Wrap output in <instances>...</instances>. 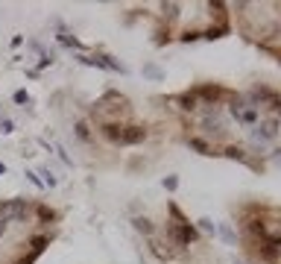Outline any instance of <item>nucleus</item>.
I'll return each instance as SVG.
<instances>
[{"instance_id":"nucleus-24","label":"nucleus","mask_w":281,"mask_h":264,"mask_svg":"<svg viewBox=\"0 0 281 264\" xmlns=\"http://www.w3.org/2000/svg\"><path fill=\"white\" fill-rule=\"evenodd\" d=\"M275 161H281V150H275Z\"/></svg>"},{"instance_id":"nucleus-26","label":"nucleus","mask_w":281,"mask_h":264,"mask_svg":"<svg viewBox=\"0 0 281 264\" xmlns=\"http://www.w3.org/2000/svg\"><path fill=\"white\" fill-rule=\"evenodd\" d=\"M234 264H240V261H234Z\"/></svg>"},{"instance_id":"nucleus-9","label":"nucleus","mask_w":281,"mask_h":264,"mask_svg":"<svg viewBox=\"0 0 281 264\" xmlns=\"http://www.w3.org/2000/svg\"><path fill=\"white\" fill-rule=\"evenodd\" d=\"M246 232L252 235V238H266L269 232H266V223L261 220V217H249L246 220Z\"/></svg>"},{"instance_id":"nucleus-10","label":"nucleus","mask_w":281,"mask_h":264,"mask_svg":"<svg viewBox=\"0 0 281 264\" xmlns=\"http://www.w3.org/2000/svg\"><path fill=\"white\" fill-rule=\"evenodd\" d=\"M220 156H229V158H234V161H246L249 153L243 150V147H240V144H229V147H226V150H223Z\"/></svg>"},{"instance_id":"nucleus-7","label":"nucleus","mask_w":281,"mask_h":264,"mask_svg":"<svg viewBox=\"0 0 281 264\" xmlns=\"http://www.w3.org/2000/svg\"><path fill=\"white\" fill-rule=\"evenodd\" d=\"M149 246H152V252H155L158 258H167V261L179 252V246H170V244H164V241H155V238L149 241Z\"/></svg>"},{"instance_id":"nucleus-21","label":"nucleus","mask_w":281,"mask_h":264,"mask_svg":"<svg viewBox=\"0 0 281 264\" xmlns=\"http://www.w3.org/2000/svg\"><path fill=\"white\" fill-rule=\"evenodd\" d=\"M15 103H30V94H27V91H18V94H15Z\"/></svg>"},{"instance_id":"nucleus-14","label":"nucleus","mask_w":281,"mask_h":264,"mask_svg":"<svg viewBox=\"0 0 281 264\" xmlns=\"http://www.w3.org/2000/svg\"><path fill=\"white\" fill-rule=\"evenodd\" d=\"M237 121H240V123H255V121H258V109H255V106L243 109V112L237 115Z\"/></svg>"},{"instance_id":"nucleus-2","label":"nucleus","mask_w":281,"mask_h":264,"mask_svg":"<svg viewBox=\"0 0 281 264\" xmlns=\"http://www.w3.org/2000/svg\"><path fill=\"white\" fill-rule=\"evenodd\" d=\"M278 126H281V118H264V121L255 126V138L258 141H272L275 135H278Z\"/></svg>"},{"instance_id":"nucleus-8","label":"nucleus","mask_w":281,"mask_h":264,"mask_svg":"<svg viewBox=\"0 0 281 264\" xmlns=\"http://www.w3.org/2000/svg\"><path fill=\"white\" fill-rule=\"evenodd\" d=\"M188 147H191V150H197L199 156H220V150H214V147H211L205 138H188Z\"/></svg>"},{"instance_id":"nucleus-11","label":"nucleus","mask_w":281,"mask_h":264,"mask_svg":"<svg viewBox=\"0 0 281 264\" xmlns=\"http://www.w3.org/2000/svg\"><path fill=\"white\" fill-rule=\"evenodd\" d=\"M132 226L138 229L141 235H147V238H152V235H155V226H152V220H149V217H135Z\"/></svg>"},{"instance_id":"nucleus-16","label":"nucleus","mask_w":281,"mask_h":264,"mask_svg":"<svg viewBox=\"0 0 281 264\" xmlns=\"http://www.w3.org/2000/svg\"><path fill=\"white\" fill-rule=\"evenodd\" d=\"M30 244H33V252H41V249H44V246L50 244V238H47V235H35Z\"/></svg>"},{"instance_id":"nucleus-5","label":"nucleus","mask_w":281,"mask_h":264,"mask_svg":"<svg viewBox=\"0 0 281 264\" xmlns=\"http://www.w3.org/2000/svg\"><path fill=\"white\" fill-rule=\"evenodd\" d=\"M173 103H179V109L182 112H194L199 106V97H197V91H182V94H176V97H170Z\"/></svg>"},{"instance_id":"nucleus-15","label":"nucleus","mask_w":281,"mask_h":264,"mask_svg":"<svg viewBox=\"0 0 281 264\" xmlns=\"http://www.w3.org/2000/svg\"><path fill=\"white\" fill-rule=\"evenodd\" d=\"M76 135H79V141H91V126H88V121H79L76 123Z\"/></svg>"},{"instance_id":"nucleus-3","label":"nucleus","mask_w":281,"mask_h":264,"mask_svg":"<svg viewBox=\"0 0 281 264\" xmlns=\"http://www.w3.org/2000/svg\"><path fill=\"white\" fill-rule=\"evenodd\" d=\"M194 91H197L199 100H205L208 106H217L223 97H229V91H223L220 85H199V88H194Z\"/></svg>"},{"instance_id":"nucleus-18","label":"nucleus","mask_w":281,"mask_h":264,"mask_svg":"<svg viewBox=\"0 0 281 264\" xmlns=\"http://www.w3.org/2000/svg\"><path fill=\"white\" fill-rule=\"evenodd\" d=\"M144 73H147V76H152V79H161V70L155 68V65H147V68H144Z\"/></svg>"},{"instance_id":"nucleus-4","label":"nucleus","mask_w":281,"mask_h":264,"mask_svg":"<svg viewBox=\"0 0 281 264\" xmlns=\"http://www.w3.org/2000/svg\"><path fill=\"white\" fill-rule=\"evenodd\" d=\"M144 138H147V129H144V126H123L120 147H132V144H141Z\"/></svg>"},{"instance_id":"nucleus-12","label":"nucleus","mask_w":281,"mask_h":264,"mask_svg":"<svg viewBox=\"0 0 281 264\" xmlns=\"http://www.w3.org/2000/svg\"><path fill=\"white\" fill-rule=\"evenodd\" d=\"M35 217H38L41 223H50V220H56V211L50 209V206H44V203H38V206H35Z\"/></svg>"},{"instance_id":"nucleus-1","label":"nucleus","mask_w":281,"mask_h":264,"mask_svg":"<svg viewBox=\"0 0 281 264\" xmlns=\"http://www.w3.org/2000/svg\"><path fill=\"white\" fill-rule=\"evenodd\" d=\"M167 241H173L179 249H184L199 241V232L194 223H167Z\"/></svg>"},{"instance_id":"nucleus-19","label":"nucleus","mask_w":281,"mask_h":264,"mask_svg":"<svg viewBox=\"0 0 281 264\" xmlns=\"http://www.w3.org/2000/svg\"><path fill=\"white\" fill-rule=\"evenodd\" d=\"M246 164H249V167H252V170H258V173L264 170V161H258V158H252V156L246 158Z\"/></svg>"},{"instance_id":"nucleus-17","label":"nucleus","mask_w":281,"mask_h":264,"mask_svg":"<svg viewBox=\"0 0 281 264\" xmlns=\"http://www.w3.org/2000/svg\"><path fill=\"white\" fill-rule=\"evenodd\" d=\"M199 229H202V232H208V235H214V232H217V223L211 220V217H199Z\"/></svg>"},{"instance_id":"nucleus-6","label":"nucleus","mask_w":281,"mask_h":264,"mask_svg":"<svg viewBox=\"0 0 281 264\" xmlns=\"http://www.w3.org/2000/svg\"><path fill=\"white\" fill-rule=\"evenodd\" d=\"M100 132H103V135H106L109 141L120 144V135H123V123H117V121H106L103 126H100Z\"/></svg>"},{"instance_id":"nucleus-23","label":"nucleus","mask_w":281,"mask_h":264,"mask_svg":"<svg viewBox=\"0 0 281 264\" xmlns=\"http://www.w3.org/2000/svg\"><path fill=\"white\" fill-rule=\"evenodd\" d=\"M0 132H12V121H0Z\"/></svg>"},{"instance_id":"nucleus-25","label":"nucleus","mask_w":281,"mask_h":264,"mask_svg":"<svg viewBox=\"0 0 281 264\" xmlns=\"http://www.w3.org/2000/svg\"><path fill=\"white\" fill-rule=\"evenodd\" d=\"M3 170H6V164H0V173H3Z\"/></svg>"},{"instance_id":"nucleus-13","label":"nucleus","mask_w":281,"mask_h":264,"mask_svg":"<svg viewBox=\"0 0 281 264\" xmlns=\"http://www.w3.org/2000/svg\"><path fill=\"white\" fill-rule=\"evenodd\" d=\"M217 232H220V238H223V241H226V244H237V235H234V229L229 226V223H220V226H217Z\"/></svg>"},{"instance_id":"nucleus-22","label":"nucleus","mask_w":281,"mask_h":264,"mask_svg":"<svg viewBox=\"0 0 281 264\" xmlns=\"http://www.w3.org/2000/svg\"><path fill=\"white\" fill-rule=\"evenodd\" d=\"M41 176H44V182H47V185H56V176L50 173V170H41Z\"/></svg>"},{"instance_id":"nucleus-20","label":"nucleus","mask_w":281,"mask_h":264,"mask_svg":"<svg viewBox=\"0 0 281 264\" xmlns=\"http://www.w3.org/2000/svg\"><path fill=\"white\" fill-rule=\"evenodd\" d=\"M164 188H167V191H176V188H179V179H176V176H167V179H164Z\"/></svg>"}]
</instances>
